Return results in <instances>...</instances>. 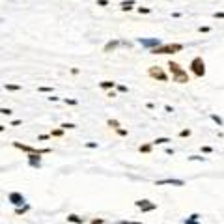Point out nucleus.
Instances as JSON below:
<instances>
[{"instance_id":"obj_1","label":"nucleus","mask_w":224,"mask_h":224,"mask_svg":"<svg viewBox=\"0 0 224 224\" xmlns=\"http://www.w3.org/2000/svg\"><path fill=\"white\" fill-rule=\"evenodd\" d=\"M168 69H170V73H172V80L174 82H178V84H187L189 80V73H187V69H183L178 62H168Z\"/></svg>"},{"instance_id":"obj_2","label":"nucleus","mask_w":224,"mask_h":224,"mask_svg":"<svg viewBox=\"0 0 224 224\" xmlns=\"http://www.w3.org/2000/svg\"><path fill=\"white\" fill-rule=\"evenodd\" d=\"M181 51H183V43H163V45L148 51V52L157 56V54H176V52H181Z\"/></svg>"},{"instance_id":"obj_3","label":"nucleus","mask_w":224,"mask_h":224,"mask_svg":"<svg viewBox=\"0 0 224 224\" xmlns=\"http://www.w3.org/2000/svg\"><path fill=\"white\" fill-rule=\"evenodd\" d=\"M189 67H191V73L194 77H198V79H202V77L206 75V62H204L202 56H194L191 60V66Z\"/></svg>"},{"instance_id":"obj_4","label":"nucleus","mask_w":224,"mask_h":224,"mask_svg":"<svg viewBox=\"0 0 224 224\" xmlns=\"http://www.w3.org/2000/svg\"><path fill=\"white\" fill-rule=\"evenodd\" d=\"M13 148H17V150H21V151H24V153H28V155H32V153H36V155H47V153H52L51 148H43V150H39V148H32V146L23 144V142H13Z\"/></svg>"},{"instance_id":"obj_5","label":"nucleus","mask_w":224,"mask_h":224,"mask_svg":"<svg viewBox=\"0 0 224 224\" xmlns=\"http://www.w3.org/2000/svg\"><path fill=\"white\" fill-rule=\"evenodd\" d=\"M148 75L151 77L153 80H159V82H168V75H166V71L161 66H151L150 69H148Z\"/></svg>"},{"instance_id":"obj_6","label":"nucleus","mask_w":224,"mask_h":224,"mask_svg":"<svg viewBox=\"0 0 224 224\" xmlns=\"http://www.w3.org/2000/svg\"><path fill=\"white\" fill-rule=\"evenodd\" d=\"M136 43H140L142 47H146L148 51H151V49H155L159 45H163V41H161L159 38H138Z\"/></svg>"},{"instance_id":"obj_7","label":"nucleus","mask_w":224,"mask_h":224,"mask_svg":"<svg viewBox=\"0 0 224 224\" xmlns=\"http://www.w3.org/2000/svg\"><path fill=\"white\" fill-rule=\"evenodd\" d=\"M135 206L140 209L142 213H148V211H155L157 209V204H153V202H150V200H146V198H142V200H136L135 202Z\"/></svg>"},{"instance_id":"obj_8","label":"nucleus","mask_w":224,"mask_h":224,"mask_svg":"<svg viewBox=\"0 0 224 224\" xmlns=\"http://www.w3.org/2000/svg\"><path fill=\"white\" fill-rule=\"evenodd\" d=\"M157 187H163V185H172V187H185V181L183 179H176V178H166V179H159L155 181Z\"/></svg>"},{"instance_id":"obj_9","label":"nucleus","mask_w":224,"mask_h":224,"mask_svg":"<svg viewBox=\"0 0 224 224\" xmlns=\"http://www.w3.org/2000/svg\"><path fill=\"white\" fill-rule=\"evenodd\" d=\"M8 202H11L15 207H21V206L26 204V198H24V194H21V192H10Z\"/></svg>"},{"instance_id":"obj_10","label":"nucleus","mask_w":224,"mask_h":224,"mask_svg":"<svg viewBox=\"0 0 224 224\" xmlns=\"http://www.w3.org/2000/svg\"><path fill=\"white\" fill-rule=\"evenodd\" d=\"M26 159H28V166L30 168H41V155L32 153V155H26Z\"/></svg>"},{"instance_id":"obj_11","label":"nucleus","mask_w":224,"mask_h":224,"mask_svg":"<svg viewBox=\"0 0 224 224\" xmlns=\"http://www.w3.org/2000/svg\"><path fill=\"white\" fill-rule=\"evenodd\" d=\"M118 47H120V39H118V38L116 39H110L108 43L103 47V52H114Z\"/></svg>"},{"instance_id":"obj_12","label":"nucleus","mask_w":224,"mask_h":224,"mask_svg":"<svg viewBox=\"0 0 224 224\" xmlns=\"http://www.w3.org/2000/svg\"><path fill=\"white\" fill-rule=\"evenodd\" d=\"M135 6H136L135 0H123V2L120 4V10H122V11H131Z\"/></svg>"},{"instance_id":"obj_13","label":"nucleus","mask_w":224,"mask_h":224,"mask_svg":"<svg viewBox=\"0 0 224 224\" xmlns=\"http://www.w3.org/2000/svg\"><path fill=\"white\" fill-rule=\"evenodd\" d=\"M99 88H101V90H107V92H110V90H114V88H116V82H114V80H101V82H99Z\"/></svg>"},{"instance_id":"obj_14","label":"nucleus","mask_w":224,"mask_h":224,"mask_svg":"<svg viewBox=\"0 0 224 224\" xmlns=\"http://www.w3.org/2000/svg\"><path fill=\"white\" fill-rule=\"evenodd\" d=\"M67 222H73V224H82V222H84V219H82V217H79V215H75V213H71V215H67Z\"/></svg>"},{"instance_id":"obj_15","label":"nucleus","mask_w":224,"mask_h":224,"mask_svg":"<svg viewBox=\"0 0 224 224\" xmlns=\"http://www.w3.org/2000/svg\"><path fill=\"white\" fill-rule=\"evenodd\" d=\"M198 219H200V215H198V213H192V215H189V217H187V220H185L183 224H200Z\"/></svg>"},{"instance_id":"obj_16","label":"nucleus","mask_w":224,"mask_h":224,"mask_svg":"<svg viewBox=\"0 0 224 224\" xmlns=\"http://www.w3.org/2000/svg\"><path fill=\"white\" fill-rule=\"evenodd\" d=\"M168 142H172L168 136H161V138H155V140H153L151 146H161V144H168Z\"/></svg>"},{"instance_id":"obj_17","label":"nucleus","mask_w":224,"mask_h":224,"mask_svg":"<svg viewBox=\"0 0 224 224\" xmlns=\"http://www.w3.org/2000/svg\"><path fill=\"white\" fill-rule=\"evenodd\" d=\"M26 211H30V206H28V204L21 206V207H15V215H24Z\"/></svg>"},{"instance_id":"obj_18","label":"nucleus","mask_w":224,"mask_h":224,"mask_svg":"<svg viewBox=\"0 0 224 224\" xmlns=\"http://www.w3.org/2000/svg\"><path fill=\"white\" fill-rule=\"evenodd\" d=\"M107 125H108V127L110 129H118V127H122V125H120V122H118V120H112V118H110V120H107Z\"/></svg>"},{"instance_id":"obj_19","label":"nucleus","mask_w":224,"mask_h":224,"mask_svg":"<svg viewBox=\"0 0 224 224\" xmlns=\"http://www.w3.org/2000/svg\"><path fill=\"white\" fill-rule=\"evenodd\" d=\"M151 150H153V146H151V144H142V146L138 148L140 153H151Z\"/></svg>"},{"instance_id":"obj_20","label":"nucleus","mask_w":224,"mask_h":224,"mask_svg":"<svg viewBox=\"0 0 224 224\" xmlns=\"http://www.w3.org/2000/svg\"><path fill=\"white\" fill-rule=\"evenodd\" d=\"M6 90H8V92H19L21 84H6Z\"/></svg>"},{"instance_id":"obj_21","label":"nucleus","mask_w":224,"mask_h":224,"mask_svg":"<svg viewBox=\"0 0 224 224\" xmlns=\"http://www.w3.org/2000/svg\"><path fill=\"white\" fill-rule=\"evenodd\" d=\"M60 129H64V131H67V129H77V125L75 123H69V122H64L60 125Z\"/></svg>"},{"instance_id":"obj_22","label":"nucleus","mask_w":224,"mask_h":224,"mask_svg":"<svg viewBox=\"0 0 224 224\" xmlns=\"http://www.w3.org/2000/svg\"><path fill=\"white\" fill-rule=\"evenodd\" d=\"M191 133H192L191 129H181V131H179V136H181V138H189V136H191Z\"/></svg>"},{"instance_id":"obj_23","label":"nucleus","mask_w":224,"mask_h":224,"mask_svg":"<svg viewBox=\"0 0 224 224\" xmlns=\"http://www.w3.org/2000/svg\"><path fill=\"white\" fill-rule=\"evenodd\" d=\"M211 120L217 123V125H219V127H222V118L220 116H217V114H211Z\"/></svg>"},{"instance_id":"obj_24","label":"nucleus","mask_w":224,"mask_h":224,"mask_svg":"<svg viewBox=\"0 0 224 224\" xmlns=\"http://www.w3.org/2000/svg\"><path fill=\"white\" fill-rule=\"evenodd\" d=\"M116 90H118L120 94H127V92H129V88L123 86V84H116Z\"/></svg>"},{"instance_id":"obj_25","label":"nucleus","mask_w":224,"mask_h":224,"mask_svg":"<svg viewBox=\"0 0 224 224\" xmlns=\"http://www.w3.org/2000/svg\"><path fill=\"white\" fill-rule=\"evenodd\" d=\"M49 136H64V129H54V131H51Z\"/></svg>"},{"instance_id":"obj_26","label":"nucleus","mask_w":224,"mask_h":224,"mask_svg":"<svg viewBox=\"0 0 224 224\" xmlns=\"http://www.w3.org/2000/svg\"><path fill=\"white\" fill-rule=\"evenodd\" d=\"M138 10V13H140V15H142V13H144V15H148V13H151V8H144V6H140V8H136Z\"/></svg>"},{"instance_id":"obj_27","label":"nucleus","mask_w":224,"mask_h":224,"mask_svg":"<svg viewBox=\"0 0 224 224\" xmlns=\"http://www.w3.org/2000/svg\"><path fill=\"white\" fill-rule=\"evenodd\" d=\"M38 92H43V94H51V92H52V88H51V86H39V88H38Z\"/></svg>"},{"instance_id":"obj_28","label":"nucleus","mask_w":224,"mask_h":224,"mask_svg":"<svg viewBox=\"0 0 224 224\" xmlns=\"http://www.w3.org/2000/svg\"><path fill=\"white\" fill-rule=\"evenodd\" d=\"M64 103H66V105H71V107H77V105H79V101H77V99H67V97L64 99Z\"/></svg>"},{"instance_id":"obj_29","label":"nucleus","mask_w":224,"mask_h":224,"mask_svg":"<svg viewBox=\"0 0 224 224\" xmlns=\"http://www.w3.org/2000/svg\"><path fill=\"white\" fill-rule=\"evenodd\" d=\"M0 114H2V116H11L13 110L11 108H0Z\"/></svg>"},{"instance_id":"obj_30","label":"nucleus","mask_w":224,"mask_h":224,"mask_svg":"<svg viewBox=\"0 0 224 224\" xmlns=\"http://www.w3.org/2000/svg\"><path fill=\"white\" fill-rule=\"evenodd\" d=\"M116 133H118L120 136H127V135H129V133H127V129H122V127H118V129H116Z\"/></svg>"},{"instance_id":"obj_31","label":"nucleus","mask_w":224,"mask_h":224,"mask_svg":"<svg viewBox=\"0 0 224 224\" xmlns=\"http://www.w3.org/2000/svg\"><path fill=\"white\" fill-rule=\"evenodd\" d=\"M84 146H86L88 150H97V142H86Z\"/></svg>"},{"instance_id":"obj_32","label":"nucleus","mask_w":224,"mask_h":224,"mask_svg":"<svg viewBox=\"0 0 224 224\" xmlns=\"http://www.w3.org/2000/svg\"><path fill=\"white\" fill-rule=\"evenodd\" d=\"M189 161H206V157H200V155H191Z\"/></svg>"},{"instance_id":"obj_33","label":"nucleus","mask_w":224,"mask_h":224,"mask_svg":"<svg viewBox=\"0 0 224 224\" xmlns=\"http://www.w3.org/2000/svg\"><path fill=\"white\" fill-rule=\"evenodd\" d=\"M202 151L204 153H213V148L211 146H202Z\"/></svg>"},{"instance_id":"obj_34","label":"nucleus","mask_w":224,"mask_h":224,"mask_svg":"<svg viewBox=\"0 0 224 224\" xmlns=\"http://www.w3.org/2000/svg\"><path fill=\"white\" fill-rule=\"evenodd\" d=\"M97 6H101V8H107V6H108V0H97Z\"/></svg>"},{"instance_id":"obj_35","label":"nucleus","mask_w":224,"mask_h":224,"mask_svg":"<svg viewBox=\"0 0 224 224\" xmlns=\"http://www.w3.org/2000/svg\"><path fill=\"white\" fill-rule=\"evenodd\" d=\"M209 30H211L209 26H200V28H198V32H202V34H207Z\"/></svg>"},{"instance_id":"obj_36","label":"nucleus","mask_w":224,"mask_h":224,"mask_svg":"<svg viewBox=\"0 0 224 224\" xmlns=\"http://www.w3.org/2000/svg\"><path fill=\"white\" fill-rule=\"evenodd\" d=\"M118 224H144V222H135V220H120Z\"/></svg>"},{"instance_id":"obj_37","label":"nucleus","mask_w":224,"mask_h":224,"mask_svg":"<svg viewBox=\"0 0 224 224\" xmlns=\"http://www.w3.org/2000/svg\"><path fill=\"white\" fill-rule=\"evenodd\" d=\"M105 222V219H92L90 220V224H103Z\"/></svg>"},{"instance_id":"obj_38","label":"nucleus","mask_w":224,"mask_h":224,"mask_svg":"<svg viewBox=\"0 0 224 224\" xmlns=\"http://www.w3.org/2000/svg\"><path fill=\"white\" fill-rule=\"evenodd\" d=\"M49 138H51L49 135H39V136H38V140H39V142H43V140H49Z\"/></svg>"},{"instance_id":"obj_39","label":"nucleus","mask_w":224,"mask_h":224,"mask_svg":"<svg viewBox=\"0 0 224 224\" xmlns=\"http://www.w3.org/2000/svg\"><path fill=\"white\" fill-rule=\"evenodd\" d=\"M21 123H23V120H13L11 122V127H17V125H21Z\"/></svg>"},{"instance_id":"obj_40","label":"nucleus","mask_w":224,"mask_h":224,"mask_svg":"<svg viewBox=\"0 0 224 224\" xmlns=\"http://www.w3.org/2000/svg\"><path fill=\"white\" fill-rule=\"evenodd\" d=\"M213 17H215V19H222V17H224V13H222V11H217Z\"/></svg>"},{"instance_id":"obj_41","label":"nucleus","mask_w":224,"mask_h":224,"mask_svg":"<svg viewBox=\"0 0 224 224\" xmlns=\"http://www.w3.org/2000/svg\"><path fill=\"white\" fill-rule=\"evenodd\" d=\"M164 151H166V155H174V153H176V151H174V148H166Z\"/></svg>"},{"instance_id":"obj_42","label":"nucleus","mask_w":224,"mask_h":224,"mask_svg":"<svg viewBox=\"0 0 224 224\" xmlns=\"http://www.w3.org/2000/svg\"><path fill=\"white\" fill-rule=\"evenodd\" d=\"M47 99H49V101H52V103H56V101L60 99V97H56V95H51V97H47Z\"/></svg>"},{"instance_id":"obj_43","label":"nucleus","mask_w":224,"mask_h":224,"mask_svg":"<svg viewBox=\"0 0 224 224\" xmlns=\"http://www.w3.org/2000/svg\"><path fill=\"white\" fill-rule=\"evenodd\" d=\"M107 97H116V92H114V90H110V92L107 94Z\"/></svg>"},{"instance_id":"obj_44","label":"nucleus","mask_w":224,"mask_h":224,"mask_svg":"<svg viewBox=\"0 0 224 224\" xmlns=\"http://www.w3.org/2000/svg\"><path fill=\"white\" fill-rule=\"evenodd\" d=\"M146 107H148L150 110H153V108H155V105H153V103H146Z\"/></svg>"},{"instance_id":"obj_45","label":"nucleus","mask_w":224,"mask_h":224,"mask_svg":"<svg viewBox=\"0 0 224 224\" xmlns=\"http://www.w3.org/2000/svg\"><path fill=\"white\" fill-rule=\"evenodd\" d=\"M172 17H174V19H178V17H181V13H179V11H174V13H172Z\"/></svg>"},{"instance_id":"obj_46","label":"nucleus","mask_w":224,"mask_h":224,"mask_svg":"<svg viewBox=\"0 0 224 224\" xmlns=\"http://www.w3.org/2000/svg\"><path fill=\"white\" fill-rule=\"evenodd\" d=\"M71 73L73 75H79V67H71Z\"/></svg>"},{"instance_id":"obj_47","label":"nucleus","mask_w":224,"mask_h":224,"mask_svg":"<svg viewBox=\"0 0 224 224\" xmlns=\"http://www.w3.org/2000/svg\"><path fill=\"white\" fill-rule=\"evenodd\" d=\"M164 110H166V112H174V108L170 107V105H166V107H164Z\"/></svg>"},{"instance_id":"obj_48","label":"nucleus","mask_w":224,"mask_h":224,"mask_svg":"<svg viewBox=\"0 0 224 224\" xmlns=\"http://www.w3.org/2000/svg\"><path fill=\"white\" fill-rule=\"evenodd\" d=\"M6 131V127H4V125H0V133H4Z\"/></svg>"}]
</instances>
